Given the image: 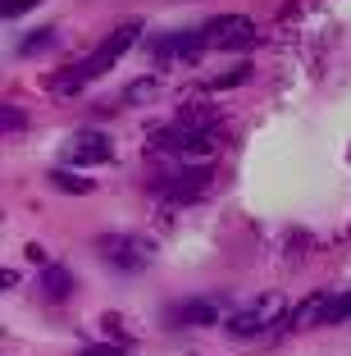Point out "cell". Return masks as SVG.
Listing matches in <instances>:
<instances>
[{"label":"cell","instance_id":"1","mask_svg":"<svg viewBox=\"0 0 351 356\" xmlns=\"http://www.w3.org/2000/svg\"><path fill=\"white\" fill-rule=\"evenodd\" d=\"M142 28H146L142 19H128V23H119V28H114L110 37H105V42L96 46L92 55H87V60L69 64V74H55V78H46V87H51V92H60V96H69V92H78V87L96 83V78H105V74L114 69V64H119V60H124V55L137 46Z\"/></svg>","mask_w":351,"mask_h":356},{"label":"cell","instance_id":"2","mask_svg":"<svg viewBox=\"0 0 351 356\" xmlns=\"http://www.w3.org/2000/svg\"><path fill=\"white\" fill-rule=\"evenodd\" d=\"M96 256L114 274H142L155 261V242L142 238V233H101L96 238Z\"/></svg>","mask_w":351,"mask_h":356},{"label":"cell","instance_id":"3","mask_svg":"<svg viewBox=\"0 0 351 356\" xmlns=\"http://www.w3.org/2000/svg\"><path fill=\"white\" fill-rule=\"evenodd\" d=\"M283 320H288V302H283L279 293H265V297H256V302H247V306H233V315L224 320V329L233 338H260L274 325H283Z\"/></svg>","mask_w":351,"mask_h":356},{"label":"cell","instance_id":"4","mask_svg":"<svg viewBox=\"0 0 351 356\" xmlns=\"http://www.w3.org/2000/svg\"><path fill=\"white\" fill-rule=\"evenodd\" d=\"M146 151L151 156H183V160H210L215 156V133H197V128H183V124H169V128H155L146 137Z\"/></svg>","mask_w":351,"mask_h":356},{"label":"cell","instance_id":"5","mask_svg":"<svg viewBox=\"0 0 351 356\" xmlns=\"http://www.w3.org/2000/svg\"><path fill=\"white\" fill-rule=\"evenodd\" d=\"M210 183H215V169L210 165H187V169H174V174H160L151 183V192L160 201H169V206H187V201L206 197Z\"/></svg>","mask_w":351,"mask_h":356},{"label":"cell","instance_id":"6","mask_svg":"<svg viewBox=\"0 0 351 356\" xmlns=\"http://www.w3.org/2000/svg\"><path fill=\"white\" fill-rule=\"evenodd\" d=\"M206 46L210 51H247V46L260 42L256 23L247 19V14H215V19L206 23Z\"/></svg>","mask_w":351,"mask_h":356},{"label":"cell","instance_id":"7","mask_svg":"<svg viewBox=\"0 0 351 356\" xmlns=\"http://www.w3.org/2000/svg\"><path fill=\"white\" fill-rule=\"evenodd\" d=\"M228 315H233V302L224 293H206V297H187L174 311V325L178 329H210V325H224Z\"/></svg>","mask_w":351,"mask_h":356},{"label":"cell","instance_id":"8","mask_svg":"<svg viewBox=\"0 0 351 356\" xmlns=\"http://www.w3.org/2000/svg\"><path fill=\"white\" fill-rule=\"evenodd\" d=\"M206 46V32L201 28H183V32H165V37H155L151 42V60L155 64H192Z\"/></svg>","mask_w":351,"mask_h":356},{"label":"cell","instance_id":"9","mask_svg":"<svg viewBox=\"0 0 351 356\" xmlns=\"http://www.w3.org/2000/svg\"><path fill=\"white\" fill-rule=\"evenodd\" d=\"M110 160H114L110 137H105V133H96V128H87V133H73L69 142H64V165L96 169V165H110Z\"/></svg>","mask_w":351,"mask_h":356},{"label":"cell","instance_id":"10","mask_svg":"<svg viewBox=\"0 0 351 356\" xmlns=\"http://www.w3.org/2000/svg\"><path fill=\"white\" fill-rule=\"evenodd\" d=\"M329 302H333V293H315L310 302H301L297 311L283 320V325H288V329H320L324 315H329Z\"/></svg>","mask_w":351,"mask_h":356},{"label":"cell","instance_id":"11","mask_svg":"<svg viewBox=\"0 0 351 356\" xmlns=\"http://www.w3.org/2000/svg\"><path fill=\"white\" fill-rule=\"evenodd\" d=\"M42 293L51 297V302H69L73 297V274L64 270V265H46L42 270Z\"/></svg>","mask_w":351,"mask_h":356},{"label":"cell","instance_id":"12","mask_svg":"<svg viewBox=\"0 0 351 356\" xmlns=\"http://www.w3.org/2000/svg\"><path fill=\"white\" fill-rule=\"evenodd\" d=\"M151 101H160V78H137L119 92V105H151Z\"/></svg>","mask_w":351,"mask_h":356},{"label":"cell","instance_id":"13","mask_svg":"<svg viewBox=\"0 0 351 356\" xmlns=\"http://www.w3.org/2000/svg\"><path fill=\"white\" fill-rule=\"evenodd\" d=\"M174 124L197 128V133H215V128H219V115H215V110H206V105H183Z\"/></svg>","mask_w":351,"mask_h":356},{"label":"cell","instance_id":"14","mask_svg":"<svg viewBox=\"0 0 351 356\" xmlns=\"http://www.w3.org/2000/svg\"><path fill=\"white\" fill-rule=\"evenodd\" d=\"M55 42H60V32H55V28H37V32H28V37L19 42V60H32V55L51 51Z\"/></svg>","mask_w":351,"mask_h":356},{"label":"cell","instance_id":"15","mask_svg":"<svg viewBox=\"0 0 351 356\" xmlns=\"http://www.w3.org/2000/svg\"><path fill=\"white\" fill-rule=\"evenodd\" d=\"M51 188L69 192V197H83V192H92L96 183H92V178H78V174H69V169H55V174H51Z\"/></svg>","mask_w":351,"mask_h":356},{"label":"cell","instance_id":"16","mask_svg":"<svg viewBox=\"0 0 351 356\" xmlns=\"http://www.w3.org/2000/svg\"><path fill=\"white\" fill-rule=\"evenodd\" d=\"M251 78V64L242 60V64H233V69H228V74H219V78H210V87H215V92H224V87H242Z\"/></svg>","mask_w":351,"mask_h":356},{"label":"cell","instance_id":"17","mask_svg":"<svg viewBox=\"0 0 351 356\" xmlns=\"http://www.w3.org/2000/svg\"><path fill=\"white\" fill-rule=\"evenodd\" d=\"M37 5H42V0H5V5H0V14H5V23H14L19 14L37 10Z\"/></svg>","mask_w":351,"mask_h":356},{"label":"cell","instance_id":"18","mask_svg":"<svg viewBox=\"0 0 351 356\" xmlns=\"http://www.w3.org/2000/svg\"><path fill=\"white\" fill-rule=\"evenodd\" d=\"M78 356H124V347H114V343H92V347H83Z\"/></svg>","mask_w":351,"mask_h":356},{"label":"cell","instance_id":"19","mask_svg":"<svg viewBox=\"0 0 351 356\" xmlns=\"http://www.w3.org/2000/svg\"><path fill=\"white\" fill-rule=\"evenodd\" d=\"M14 128H23V115L14 105H5V133H14Z\"/></svg>","mask_w":351,"mask_h":356}]
</instances>
